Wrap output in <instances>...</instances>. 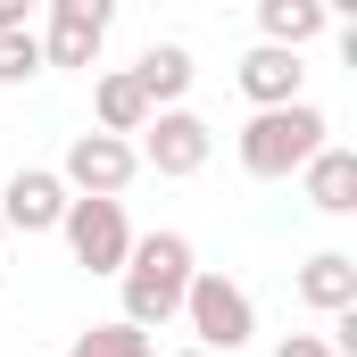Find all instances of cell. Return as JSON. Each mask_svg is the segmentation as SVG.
<instances>
[{"label": "cell", "mask_w": 357, "mask_h": 357, "mask_svg": "<svg viewBox=\"0 0 357 357\" xmlns=\"http://www.w3.org/2000/svg\"><path fill=\"white\" fill-rule=\"evenodd\" d=\"M191 274H199V250H191L183 233H133V250H125V266H116L125 324H142V333L175 324V316H183V291H191Z\"/></svg>", "instance_id": "6da1fadb"}, {"label": "cell", "mask_w": 357, "mask_h": 357, "mask_svg": "<svg viewBox=\"0 0 357 357\" xmlns=\"http://www.w3.org/2000/svg\"><path fill=\"white\" fill-rule=\"evenodd\" d=\"M175 357H216V349H175Z\"/></svg>", "instance_id": "44dd1931"}, {"label": "cell", "mask_w": 357, "mask_h": 357, "mask_svg": "<svg viewBox=\"0 0 357 357\" xmlns=\"http://www.w3.org/2000/svg\"><path fill=\"white\" fill-rule=\"evenodd\" d=\"M299 183H307V208H324V216H357V150L324 142V150L299 167Z\"/></svg>", "instance_id": "30bf717a"}, {"label": "cell", "mask_w": 357, "mask_h": 357, "mask_svg": "<svg viewBox=\"0 0 357 357\" xmlns=\"http://www.w3.org/2000/svg\"><path fill=\"white\" fill-rule=\"evenodd\" d=\"M8 25H33V0H0V33Z\"/></svg>", "instance_id": "d6986e66"}, {"label": "cell", "mask_w": 357, "mask_h": 357, "mask_svg": "<svg viewBox=\"0 0 357 357\" xmlns=\"http://www.w3.org/2000/svg\"><path fill=\"white\" fill-rule=\"evenodd\" d=\"M333 357H341V349H333Z\"/></svg>", "instance_id": "603a6c76"}, {"label": "cell", "mask_w": 357, "mask_h": 357, "mask_svg": "<svg viewBox=\"0 0 357 357\" xmlns=\"http://www.w3.org/2000/svg\"><path fill=\"white\" fill-rule=\"evenodd\" d=\"M125 75L142 84V100H150V108H183V91L199 84V59H191L183 42H150V50H142Z\"/></svg>", "instance_id": "ba28073f"}, {"label": "cell", "mask_w": 357, "mask_h": 357, "mask_svg": "<svg viewBox=\"0 0 357 357\" xmlns=\"http://www.w3.org/2000/svg\"><path fill=\"white\" fill-rule=\"evenodd\" d=\"M59 233H67L75 266H91V274H116V266H125V250H133V225H125V199H91V191H75V199H67Z\"/></svg>", "instance_id": "277c9868"}, {"label": "cell", "mask_w": 357, "mask_h": 357, "mask_svg": "<svg viewBox=\"0 0 357 357\" xmlns=\"http://www.w3.org/2000/svg\"><path fill=\"white\" fill-rule=\"evenodd\" d=\"M133 175H142V150H133L125 133H100V125L67 142V167H59V183H67V191H91V199H116Z\"/></svg>", "instance_id": "5b68a950"}, {"label": "cell", "mask_w": 357, "mask_h": 357, "mask_svg": "<svg viewBox=\"0 0 357 357\" xmlns=\"http://www.w3.org/2000/svg\"><path fill=\"white\" fill-rule=\"evenodd\" d=\"M333 142V125H324V108L316 100H282V108H258L250 125H241V175L258 183H291L316 150Z\"/></svg>", "instance_id": "7a4b0ae2"}, {"label": "cell", "mask_w": 357, "mask_h": 357, "mask_svg": "<svg viewBox=\"0 0 357 357\" xmlns=\"http://www.w3.org/2000/svg\"><path fill=\"white\" fill-rule=\"evenodd\" d=\"M67 357H158V349H150V333H142V324H125V316H108V324H84Z\"/></svg>", "instance_id": "5bb4252c"}, {"label": "cell", "mask_w": 357, "mask_h": 357, "mask_svg": "<svg viewBox=\"0 0 357 357\" xmlns=\"http://www.w3.org/2000/svg\"><path fill=\"white\" fill-rule=\"evenodd\" d=\"M0 241H8V225H0Z\"/></svg>", "instance_id": "7402d4cb"}, {"label": "cell", "mask_w": 357, "mask_h": 357, "mask_svg": "<svg viewBox=\"0 0 357 357\" xmlns=\"http://www.w3.org/2000/svg\"><path fill=\"white\" fill-rule=\"evenodd\" d=\"M324 17H357V0H324Z\"/></svg>", "instance_id": "ffe728a7"}, {"label": "cell", "mask_w": 357, "mask_h": 357, "mask_svg": "<svg viewBox=\"0 0 357 357\" xmlns=\"http://www.w3.org/2000/svg\"><path fill=\"white\" fill-rule=\"evenodd\" d=\"M208 150H216L208 116H191V108H150V125H142V167H158L167 183H183V175L208 167Z\"/></svg>", "instance_id": "8992f818"}, {"label": "cell", "mask_w": 357, "mask_h": 357, "mask_svg": "<svg viewBox=\"0 0 357 357\" xmlns=\"http://www.w3.org/2000/svg\"><path fill=\"white\" fill-rule=\"evenodd\" d=\"M241 91H250L258 108L307 100V67H299V50H282V42H258V50L241 59Z\"/></svg>", "instance_id": "9c48e42d"}, {"label": "cell", "mask_w": 357, "mask_h": 357, "mask_svg": "<svg viewBox=\"0 0 357 357\" xmlns=\"http://www.w3.org/2000/svg\"><path fill=\"white\" fill-rule=\"evenodd\" d=\"M42 75V33L33 25H8L0 33V84H33Z\"/></svg>", "instance_id": "2e32d148"}, {"label": "cell", "mask_w": 357, "mask_h": 357, "mask_svg": "<svg viewBox=\"0 0 357 357\" xmlns=\"http://www.w3.org/2000/svg\"><path fill=\"white\" fill-rule=\"evenodd\" d=\"M274 357H333V341H324V333H291Z\"/></svg>", "instance_id": "ac0fdd59"}, {"label": "cell", "mask_w": 357, "mask_h": 357, "mask_svg": "<svg viewBox=\"0 0 357 357\" xmlns=\"http://www.w3.org/2000/svg\"><path fill=\"white\" fill-rule=\"evenodd\" d=\"M183 324L199 333V349H250L258 341V299L233 282V274H216V266H199L191 274V291H183Z\"/></svg>", "instance_id": "3957f363"}, {"label": "cell", "mask_w": 357, "mask_h": 357, "mask_svg": "<svg viewBox=\"0 0 357 357\" xmlns=\"http://www.w3.org/2000/svg\"><path fill=\"white\" fill-rule=\"evenodd\" d=\"M50 25H84V33H108V25H116V0H50Z\"/></svg>", "instance_id": "e0dca14e"}, {"label": "cell", "mask_w": 357, "mask_h": 357, "mask_svg": "<svg viewBox=\"0 0 357 357\" xmlns=\"http://www.w3.org/2000/svg\"><path fill=\"white\" fill-rule=\"evenodd\" d=\"M100 42H108V33H84V25H50V33H42V67H100Z\"/></svg>", "instance_id": "9a60e30c"}, {"label": "cell", "mask_w": 357, "mask_h": 357, "mask_svg": "<svg viewBox=\"0 0 357 357\" xmlns=\"http://www.w3.org/2000/svg\"><path fill=\"white\" fill-rule=\"evenodd\" d=\"M324 0H258V42H282V50H307L324 33Z\"/></svg>", "instance_id": "4fadbf2b"}, {"label": "cell", "mask_w": 357, "mask_h": 357, "mask_svg": "<svg viewBox=\"0 0 357 357\" xmlns=\"http://www.w3.org/2000/svg\"><path fill=\"white\" fill-rule=\"evenodd\" d=\"M91 116H100V133H142L150 100H142V84L125 67H108V75H91Z\"/></svg>", "instance_id": "7c38bea8"}, {"label": "cell", "mask_w": 357, "mask_h": 357, "mask_svg": "<svg viewBox=\"0 0 357 357\" xmlns=\"http://www.w3.org/2000/svg\"><path fill=\"white\" fill-rule=\"evenodd\" d=\"M299 299H307L316 316L357 307V258H349V250H316V258L299 266Z\"/></svg>", "instance_id": "8fae6325"}, {"label": "cell", "mask_w": 357, "mask_h": 357, "mask_svg": "<svg viewBox=\"0 0 357 357\" xmlns=\"http://www.w3.org/2000/svg\"><path fill=\"white\" fill-rule=\"evenodd\" d=\"M67 199H75V191L50 175V167H17L8 191H0V225H8V233H25V241H33V233H59Z\"/></svg>", "instance_id": "52a82bcc"}]
</instances>
